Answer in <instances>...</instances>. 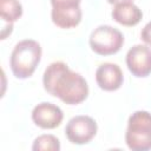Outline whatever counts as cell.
Returning <instances> with one entry per match:
<instances>
[{"label":"cell","instance_id":"obj_1","mask_svg":"<svg viewBox=\"0 0 151 151\" xmlns=\"http://www.w3.org/2000/svg\"><path fill=\"white\" fill-rule=\"evenodd\" d=\"M42 84L47 93L68 105L80 104L88 96L85 78L63 61H54L47 66L42 76Z\"/></svg>","mask_w":151,"mask_h":151},{"label":"cell","instance_id":"obj_2","mask_svg":"<svg viewBox=\"0 0 151 151\" xmlns=\"http://www.w3.org/2000/svg\"><path fill=\"white\" fill-rule=\"evenodd\" d=\"M41 46L33 39H24L19 41L9 58V66L13 74L19 79L31 77L41 59Z\"/></svg>","mask_w":151,"mask_h":151},{"label":"cell","instance_id":"obj_3","mask_svg":"<svg viewBox=\"0 0 151 151\" xmlns=\"http://www.w3.org/2000/svg\"><path fill=\"white\" fill-rule=\"evenodd\" d=\"M125 142L132 151L151 150V113L136 111L127 120Z\"/></svg>","mask_w":151,"mask_h":151},{"label":"cell","instance_id":"obj_4","mask_svg":"<svg viewBox=\"0 0 151 151\" xmlns=\"http://www.w3.org/2000/svg\"><path fill=\"white\" fill-rule=\"evenodd\" d=\"M88 42L92 51L97 54L111 55L123 47L124 35L119 29L110 25H100L92 31Z\"/></svg>","mask_w":151,"mask_h":151},{"label":"cell","instance_id":"obj_5","mask_svg":"<svg viewBox=\"0 0 151 151\" xmlns=\"http://www.w3.org/2000/svg\"><path fill=\"white\" fill-rule=\"evenodd\" d=\"M97 130V123L92 117L80 114L68 120L65 127V134L71 143L83 145L90 143L94 138Z\"/></svg>","mask_w":151,"mask_h":151},{"label":"cell","instance_id":"obj_6","mask_svg":"<svg viewBox=\"0 0 151 151\" xmlns=\"http://www.w3.org/2000/svg\"><path fill=\"white\" fill-rule=\"evenodd\" d=\"M126 66L138 78L147 77L151 73V48L146 45H133L126 53Z\"/></svg>","mask_w":151,"mask_h":151},{"label":"cell","instance_id":"obj_7","mask_svg":"<svg viewBox=\"0 0 151 151\" xmlns=\"http://www.w3.org/2000/svg\"><path fill=\"white\" fill-rule=\"evenodd\" d=\"M64 113L61 109L52 103L42 101L34 106L32 111V120L33 123L45 130L55 129L63 122Z\"/></svg>","mask_w":151,"mask_h":151},{"label":"cell","instance_id":"obj_8","mask_svg":"<svg viewBox=\"0 0 151 151\" xmlns=\"http://www.w3.org/2000/svg\"><path fill=\"white\" fill-rule=\"evenodd\" d=\"M96 81L104 91H116L123 85L124 74L117 64L104 63L96 71Z\"/></svg>","mask_w":151,"mask_h":151},{"label":"cell","instance_id":"obj_9","mask_svg":"<svg viewBox=\"0 0 151 151\" xmlns=\"http://www.w3.org/2000/svg\"><path fill=\"white\" fill-rule=\"evenodd\" d=\"M111 14L113 20L124 26H134L143 18V12L132 1L114 5Z\"/></svg>","mask_w":151,"mask_h":151},{"label":"cell","instance_id":"obj_10","mask_svg":"<svg viewBox=\"0 0 151 151\" xmlns=\"http://www.w3.org/2000/svg\"><path fill=\"white\" fill-rule=\"evenodd\" d=\"M22 15V6L19 0H0L1 20L13 24Z\"/></svg>","mask_w":151,"mask_h":151},{"label":"cell","instance_id":"obj_11","mask_svg":"<svg viewBox=\"0 0 151 151\" xmlns=\"http://www.w3.org/2000/svg\"><path fill=\"white\" fill-rule=\"evenodd\" d=\"M81 0H51L53 15H73L81 13Z\"/></svg>","mask_w":151,"mask_h":151},{"label":"cell","instance_id":"obj_12","mask_svg":"<svg viewBox=\"0 0 151 151\" xmlns=\"http://www.w3.org/2000/svg\"><path fill=\"white\" fill-rule=\"evenodd\" d=\"M32 150L34 151H59L60 142L53 134H41L34 139Z\"/></svg>","mask_w":151,"mask_h":151},{"label":"cell","instance_id":"obj_13","mask_svg":"<svg viewBox=\"0 0 151 151\" xmlns=\"http://www.w3.org/2000/svg\"><path fill=\"white\" fill-rule=\"evenodd\" d=\"M140 38H142V40L146 45H150L151 46V21H149L143 27V29L140 32Z\"/></svg>","mask_w":151,"mask_h":151},{"label":"cell","instance_id":"obj_14","mask_svg":"<svg viewBox=\"0 0 151 151\" xmlns=\"http://www.w3.org/2000/svg\"><path fill=\"white\" fill-rule=\"evenodd\" d=\"M4 26H2V29H1V39H5L8 34H11L12 29H13V24H8V22H5L2 21Z\"/></svg>","mask_w":151,"mask_h":151},{"label":"cell","instance_id":"obj_15","mask_svg":"<svg viewBox=\"0 0 151 151\" xmlns=\"http://www.w3.org/2000/svg\"><path fill=\"white\" fill-rule=\"evenodd\" d=\"M130 1H132V0H107V2H110V4H114V5H117V4H122V2H130Z\"/></svg>","mask_w":151,"mask_h":151}]
</instances>
